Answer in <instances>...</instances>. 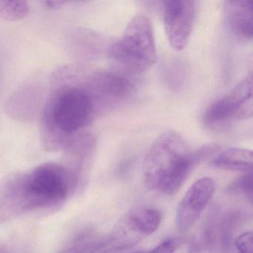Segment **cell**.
I'll return each mask as SVG.
<instances>
[{"label": "cell", "instance_id": "cell-1", "mask_svg": "<svg viewBox=\"0 0 253 253\" xmlns=\"http://www.w3.org/2000/svg\"><path fill=\"white\" fill-rule=\"evenodd\" d=\"M75 66L59 69L53 77L55 89L47 100L41 123V140L48 152L65 151L88 125L97 110L83 84L75 81Z\"/></svg>", "mask_w": 253, "mask_h": 253}, {"label": "cell", "instance_id": "cell-2", "mask_svg": "<svg viewBox=\"0 0 253 253\" xmlns=\"http://www.w3.org/2000/svg\"><path fill=\"white\" fill-rule=\"evenodd\" d=\"M218 150L208 144L191 151L177 133L166 131L153 142L143 164V181L151 191L172 195L181 187L194 167Z\"/></svg>", "mask_w": 253, "mask_h": 253}, {"label": "cell", "instance_id": "cell-3", "mask_svg": "<svg viewBox=\"0 0 253 253\" xmlns=\"http://www.w3.org/2000/svg\"><path fill=\"white\" fill-rule=\"evenodd\" d=\"M109 59L133 74L149 70L156 63V45L151 20L144 14L134 16L122 37L110 45Z\"/></svg>", "mask_w": 253, "mask_h": 253}, {"label": "cell", "instance_id": "cell-4", "mask_svg": "<svg viewBox=\"0 0 253 253\" xmlns=\"http://www.w3.org/2000/svg\"><path fill=\"white\" fill-rule=\"evenodd\" d=\"M32 211L58 205L79 186L78 179L63 165L46 163L26 172Z\"/></svg>", "mask_w": 253, "mask_h": 253}, {"label": "cell", "instance_id": "cell-5", "mask_svg": "<svg viewBox=\"0 0 253 253\" xmlns=\"http://www.w3.org/2000/svg\"><path fill=\"white\" fill-rule=\"evenodd\" d=\"M253 113V75L240 81L227 94L213 103L206 112L204 124L217 127L227 123L252 118Z\"/></svg>", "mask_w": 253, "mask_h": 253}, {"label": "cell", "instance_id": "cell-6", "mask_svg": "<svg viewBox=\"0 0 253 253\" xmlns=\"http://www.w3.org/2000/svg\"><path fill=\"white\" fill-rule=\"evenodd\" d=\"M163 213L152 207H137L130 210L110 236L109 248L124 251L154 233L161 226Z\"/></svg>", "mask_w": 253, "mask_h": 253}, {"label": "cell", "instance_id": "cell-7", "mask_svg": "<svg viewBox=\"0 0 253 253\" xmlns=\"http://www.w3.org/2000/svg\"><path fill=\"white\" fill-rule=\"evenodd\" d=\"M166 35L176 51L184 49L190 41L195 17V3L190 0H169L164 2Z\"/></svg>", "mask_w": 253, "mask_h": 253}, {"label": "cell", "instance_id": "cell-8", "mask_svg": "<svg viewBox=\"0 0 253 253\" xmlns=\"http://www.w3.org/2000/svg\"><path fill=\"white\" fill-rule=\"evenodd\" d=\"M83 85L91 96L97 111L103 105L125 101L134 92V85L129 80L109 72L93 74Z\"/></svg>", "mask_w": 253, "mask_h": 253}, {"label": "cell", "instance_id": "cell-9", "mask_svg": "<svg viewBox=\"0 0 253 253\" xmlns=\"http://www.w3.org/2000/svg\"><path fill=\"white\" fill-rule=\"evenodd\" d=\"M32 211L26 173L15 172L0 180V223Z\"/></svg>", "mask_w": 253, "mask_h": 253}, {"label": "cell", "instance_id": "cell-10", "mask_svg": "<svg viewBox=\"0 0 253 253\" xmlns=\"http://www.w3.org/2000/svg\"><path fill=\"white\" fill-rule=\"evenodd\" d=\"M215 190L214 180L205 177L193 183L177 207L176 223L181 232L189 231L198 221Z\"/></svg>", "mask_w": 253, "mask_h": 253}, {"label": "cell", "instance_id": "cell-11", "mask_svg": "<svg viewBox=\"0 0 253 253\" xmlns=\"http://www.w3.org/2000/svg\"><path fill=\"white\" fill-rule=\"evenodd\" d=\"M240 214L235 211L211 214L204 229L203 243L211 251L223 253L229 249L235 229L240 222Z\"/></svg>", "mask_w": 253, "mask_h": 253}, {"label": "cell", "instance_id": "cell-12", "mask_svg": "<svg viewBox=\"0 0 253 253\" xmlns=\"http://www.w3.org/2000/svg\"><path fill=\"white\" fill-rule=\"evenodd\" d=\"M253 1H228L223 7L224 20L232 33L243 39L253 35Z\"/></svg>", "mask_w": 253, "mask_h": 253}, {"label": "cell", "instance_id": "cell-13", "mask_svg": "<svg viewBox=\"0 0 253 253\" xmlns=\"http://www.w3.org/2000/svg\"><path fill=\"white\" fill-rule=\"evenodd\" d=\"M211 166L220 169L250 172L253 170V152L241 148H229L218 154L211 161Z\"/></svg>", "mask_w": 253, "mask_h": 253}, {"label": "cell", "instance_id": "cell-14", "mask_svg": "<svg viewBox=\"0 0 253 253\" xmlns=\"http://www.w3.org/2000/svg\"><path fill=\"white\" fill-rule=\"evenodd\" d=\"M38 105L39 98L36 90L32 88H23L10 98L6 109L13 118L26 121L32 118Z\"/></svg>", "mask_w": 253, "mask_h": 253}, {"label": "cell", "instance_id": "cell-15", "mask_svg": "<svg viewBox=\"0 0 253 253\" xmlns=\"http://www.w3.org/2000/svg\"><path fill=\"white\" fill-rule=\"evenodd\" d=\"M109 243L110 237L99 236L94 232H85L58 253H97L108 247Z\"/></svg>", "mask_w": 253, "mask_h": 253}, {"label": "cell", "instance_id": "cell-16", "mask_svg": "<svg viewBox=\"0 0 253 253\" xmlns=\"http://www.w3.org/2000/svg\"><path fill=\"white\" fill-rule=\"evenodd\" d=\"M29 12V4L24 1H0V20L20 21L26 18Z\"/></svg>", "mask_w": 253, "mask_h": 253}, {"label": "cell", "instance_id": "cell-17", "mask_svg": "<svg viewBox=\"0 0 253 253\" xmlns=\"http://www.w3.org/2000/svg\"><path fill=\"white\" fill-rule=\"evenodd\" d=\"M231 193L241 195L247 198L250 202L253 201V172L250 171L237 179L228 187Z\"/></svg>", "mask_w": 253, "mask_h": 253}, {"label": "cell", "instance_id": "cell-18", "mask_svg": "<svg viewBox=\"0 0 253 253\" xmlns=\"http://www.w3.org/2000/svg\"><path fill=\"white\" fill-rule=\"evenodd\" d=\"M238 253H253V238L252 232H246L238 237L235 241Z\"/></svg>", "mask_w": 253, "mask_h": 253}, {"label": "cell", "instance_id": "cell-19", "mask_svg": "<svg viewBox=\"0 0 253 253\" xmlns=\"http://www.w3.org/2000/svg\"><path fill=\"white\" fill-rule=\"evenodd\" d=\"M183 244L180 238H173L161 243L148 253H174V252Z\"/></svg>", "mask_w": 253, "mask_h": 253}, {"label": "cell", "instance_id": "cell-20", "mask_svg": "<svg viewBox=\"0 0 253 253\" xmlns=\"http://www.w3.org/2000/svg\"><path fill=\"white\" fill-rule=\"evenodd\" d=\"M45 7L50 8L51 10L60 9L65 4L66 2H62V1H45L44 2Z\"/></svg>", "mask_w": 253, "mask_h": 253}, {"label": "cell", "instance_id": "cell-21", "mask_svg": "<svg viewBox=\"0 0 253 253\" xmlns=\"http://www.w3.org/2000/svg\"><path fill=\"white\" fill-rule=\"evenodd\" d=\"M100 253H121V252L119 251H115V250H111V249L108 248L107 250H105V251L101 252ZM143 253V252H135V253Z\"/></svg>", "mask_w": 253, "mask_h": 253}, {"label": "cell", "instance_id": "cell-22", "mask_svg": "<svg viewBox=\"0 0 253 253\" xmlns=\"http://www.w3.org/2000/svg\"><path fill=\"white\" fill-rule=\"evenodd\" d=\"M0 253H8L6 247L0 246Z\"/></svg>", "mask_w": 253, "mask_h": 253}]
</instances>
